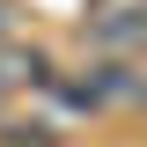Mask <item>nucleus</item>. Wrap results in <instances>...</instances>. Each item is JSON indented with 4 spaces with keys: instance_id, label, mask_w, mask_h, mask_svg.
Returning a JSON list of instances; mask_svg holds the SVG:
<instances>
[{
    "instance_id": "f257e3e1",
    "label": "nucleus",
    "mask_w": 147,
    "mask_h": 147,
    "mask_svg": "<svg viewBox=\"0 0 147 147\" xmlns=\"http://www.w3.org/2000/svg\"><path fill=\"white\" fill-rule=\"evenodd\" d=\"M22 81H52V59L37 52V44H7V52H0V88H22Z\"/></svg>"
},
{
    "instance_id": "f03ea898",
    "label": "nucleus",
    "mask_w": 147,
    "mask_h": 147,
    "mask_svg": "<svg viewBox=\"0 0 147 147\" xmlns=\"http://www.w3.org/2000/svg\"><path fill=\"white\" fill-rule=\"evenodd\" d=\"M0 140H7V147H59L52 125H15V118H0Z\"/></svg>"
}]
</instances>
